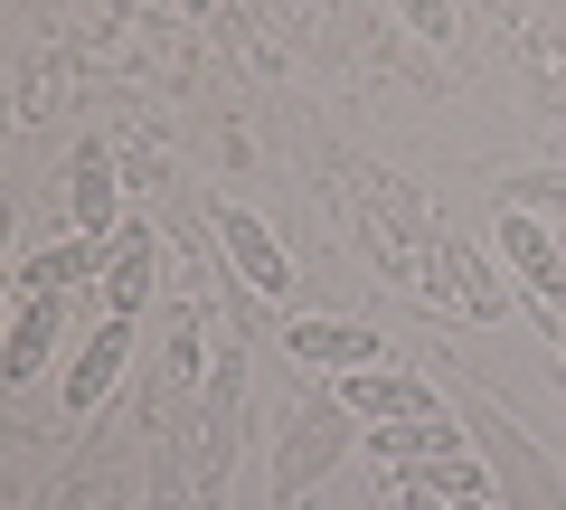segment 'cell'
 I'll return each instance as SVG.
<instances>
[{"label": "cell", "mask_w": 566, "mask_h": 510, "mask_svg": "<svg viewBox=\"0 0 566 510\" xmlns=\"http://www.w3.org/2000/svg\"><path fill=\"white\" fill-rule=\"evenodd\" d=\"M538 331H557V350H566V312H538Z\"/></svg>", "instance_id": "obj_19"}, {"label": "cell", "mask_w": 566, "mask_h": 510, "mask_svg": "<svg viewBox=\"0 0 566 510\" xmlns=\"http://www.w3.org/2000/svg\"><path fill=\"white\" fill-rule=\"evenodd\" d=\"M218 256H227V274H237L245 293H264V303H283V293H293V256L264 237L255 208H218Z\"/></svg>", "instance_id": "obj_4"}, {"label": "cell", "mask_w": 566, "mask_h": 510, "mask_svg": "<svg viewBox=\"0 0 566 510\" xmlns=\"http://www.w3.org/2000/svg\"><path fill=\"white\" fill-rule=\"evenodd\" d=\"M151 510H227V482L199 464V445H189V435H170V445H161V472H151Z\"/></svg>", "instance_id": "obj_12"}, {"label": "cell", "mask_w": 566, "mask_h": 510, "mask_svg": "<svg viewBox=\"0 0 566 510\" xmlns=\"http://www.w3.org/2000/svg\"><path fill=\"white\" fill-rule=\"evenodd\" d=\"M397 10H406V29H416V39L453 48V0H397Z\"/></svg>", "instance_id": "obj_17"}, {"label": "cell", "mask_w": 566, "mask_h": 510, "mask_svg": "<svg viewBox=\"0 0 566 510\" xmlns=\"http://www.w3.org/2000/svg\"><path fill=\"white\" fill-rule=\"evenodd\" d=\"M368 218H378V227H387L397 246H416V256H424L434 237H444V227H434V208H424V199H416L406 180H387V170L368 180Z\"/></svg>", "instance_id": "obj_15"}, {"label": "cell", "mask_w": 566, "mask_h": 510, "mask_svg": "<svg viewBox=\"0 0 566 510\" xmlns=\"http://www.w3.org/2000/svg\"><path fill=\"white\" fill-rule=\"evenodd\" d=\"M424 256H434V266H424V293H434V303H463L472 322H501V312H510V284L472 256L463 237H434Z\"/></svg>", "instance_id": "obj_5"}, {"label": "cell", "mask_w": 566, "mask_h": 510, "mask_svg": "<svg viewBox=\"0 0 566 510\" xmlns=\"http://www.w3.org/2000/svg\"><path fill=\"white\" fill-rule=\"evenodd\" d=\"M453 510H491V491H463V501H453Z\"/></svg>", "instance_id": "obj_20"}, {"label": "cell", "mask_w": 566, "mask_h": 510, "mask_svg": "<svg viewBox=\"0 0 566 510\" xmlns=\"http://www.w3.org/2000/svg\"><path fill=\"white\" fill-rule=\"evenodd\" d=\"M180 10H218V0H180Z\"/></svg>", "instance_id": "obj_21"}, {"label": "cell", "mask_w": 566, "mask_h": 510, "mask_svg": "<svg viewBox=\"0 0 566 510\" xmlns=\"http://www.w3.org/2000/svg\"><path fill=\"white\" fill-rule=\"evenodd\" d=\"M349 407L368 416V426H406V416H444V397L424 388V378H406V368H349Z\"/></svg>", "instance_id": "obj_10"}, {"label": "cell", "mask_w": 566, "mask_h": 510, "mask_svg": "<svg viewBox=\"0 0 566 510\" xmlns=\"http://www.w3.org/2000/svg\"><path fill=\"white\" fill-rule=\"evenodd\" d=\"M48 341H57V293H20V322H10V350H0V378L29 388L39 360H48Z\"/></svg>", "instance_id": "obj_14"}, {"label": "cell", "mask_w": 566, "mask_h": 510, "mask_svg": "<svg viewBox=\"0 0 566 510\" xmlns=\"http://www.w3.org/2000/svg\"><path fill=\"white\" fill-rule=\"evenodd\" d=\"M283 350L303 368H387V341L378 331H359V322H331V312H303V322H283Z\"/></svg>", "instance_id": "obj_6"}, {"label": "cell", "mask_w": 566, "mask_h": 510, "mask_svg": "<svg viewBox=\"0 0 566 510\" xmlns=\"http://www.w3.org/2000/svg\"><path fill=\"white\" fill-rule=\"evenodd\" d=\"M114 266V246H95V237H66V246H39L20 266V293H76L85 274H104Z\"/></svg>", "instance_id": "obj_13"}, {"label": "cell", "mask_w": 566, "mask_h": 510, "mask_svg": "<svg viewBox=\"0 0 566 510\" xmlns=\"http://www.w3.org/2000/svg\"><path fill=\"white\" fill-rule=\"evenodd\" d=\"M557 180H566V170H520V180H501V208H528V218H547V208H557Z\"/></svg>", "instance_id": "obj_16"}, {"label": "cell", "mask_w": 566, "mask_h": 510, "mask_svg": "<svg viewBox=\"0 0 566 510\" xmlns=\"http://www.w3.org/2000/svg\"><path fill=\"white\" fill-rule=\"evenodd\" d=\"M66 208H76V237H95V246H114L123 237V180H114V152L104 143H76V162H66Z\"/></svg>", "instance_id": "obj_7"}, {"label": "cell", "mask_w": 566, "mask_h": 510, "mask_svg": "<svg viewBox=\"0 0 566 510\" xmlns=\"http://www.w3.org/2000/svg\"><path fill=\"white\" fill-rule=\"evenodd\" d=\"M349 445H359V407H349V397H303L293 426L274 435V482H283V501H303V491L322 482Z\"/></svg>", "instance_id": "obj_2"}, {"label": "cell", "mask_w": 566, "mask_h": 510, "mask_svg": "<svg viewBox=\"0 0 566 510\" xmlns=\"http://www.w3.org/2000/svg\"><path fill=\"white\" fill-rule=\"evenodd\" d=\"M123 360H133V312H104L95 331H85V350H76V368H66V407H104L114 397V378H123Z\"/></svg>", "instance_id": "obj_8"}, {"label": "cell", "mask_w": 566, "mask_h": 510, "mask_svg": "<svg viewBox=\"0 0 566 510\" xmlns=\"http://www.w3.org/2000/svg\"><path fill=\"white\" fill-rule=\"evenodd\" d=\"M199 464L227 482V464H237V435H245V341L227 331V350L208 360V378H199Z\"/></svg>", "instance_id": "obj_3"}, {"label": "cell", "mask_w": 566, "mask_h": 510, "mask_svg": "<svg viewBox=\"0 0 566 510\" xmlns=\"http://www.w3.org/2000/svg\"><path fill=\"white\" fill-rule=\"evenodd\" d=\"M501 256H510V274H520V293H566V246H557L547 218L501 208Z\"/></svg>", "instance_id": "obj_9"}, {"label": "cell", "mask_w": 566, "mask_h": 510, "mask_svg": "<svg viewBox=\"0 0 566 510\" xmlns=\"http://www.w3.org/2000/svg\"><path fill=\"white\" fill-rule=\"evenodd\" d=\"M472 426V445H482V464H491V491H501L510 510H566V482H557V464H547L538 445H528L520 426H510V407H491L482 388H463V407H453Z\"/></svg>", "instance_id": "obj_1"}, {"label": "cell", "mask_w": 566, "mask_h": 510, "mask_svg": "<svg viewBox=\"0 0 566 510\" xmlns=\"http://www.w3.org/2000/svg\"><path fill=\"white\" fill-rule=\"evenodd\" d=\"M397 510H453L444 491H424V482H397Z\"/></svg>", "instance_id": "obj_18"}, {"label": "cell", "mask_w": 566, "mask_h": 510, "mask_svg": "<svg viewBox=\"0 0 566 510\" xmlns=\"http://www.w3.org/2000/svg\"><path fill=\"white\" fill-rule=\"evenodd\" d=\"M151 293H161V227H123V237H114V266H104V303L142 312Z\"/></svg>", "instance_id": "obj_11"}]
</instances>
